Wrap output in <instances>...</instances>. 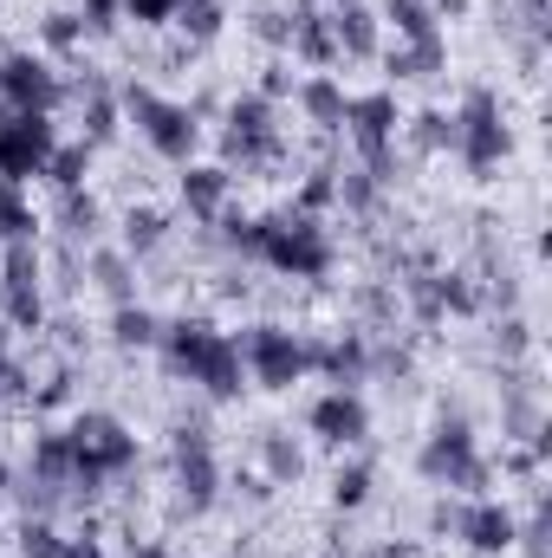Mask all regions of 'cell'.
<instances>
[{
    "mask_svg": "<svg viewBox=\"0 0 552 558\" xmlns=\"http://www.w3.org/2000/svg\"><path fill=\"white\" fill-rule=\"evenodd\" d=\"M163 344H169V364H176V371H189V384H202L208 397H241V377H248L241 344H235V338H221L215 325L182 318V325H169V331H163Z\"/></svg>",
    "mask_w": 552,
    "mask_h": 558,
    "instance_id": "obj_1",
    "label": "cell"
},
{
    "mask_svg": "<svg viewBox=\"0 0 552 558\" xmlns=\"http://www.w3.org/2000/svg\"><path fill=\"white\" fill-rule=\"evenodd\" d=\"M65 441H72V481H85V494L105 474H124L137 461V441L124 435V422H111V416H79Z\"/></svg>",
    "mask_w": 552,
    "mask_h": 558,
    "instance_id": "obj_2",
    "label": "cell"
},
{
    "mask_svg": "<svg viewBox=\"0 0 552 558\" xmlns=\"http://www.w3.org/2000/svg\"><path fill=\"white\" fill-rule=\"evenodd\" d=\"M455 149H461V162L475 169V175H488L514 137H507V124H501V98L488 92V85H475L468 98H461V118H455Z\"/></svg>",
    "mask_w": 552,
    "mask_h": 558,
    "instance_id": "obj_3",
    "label": "cell"
},
{
    "mask_svg": "<svg viewBox=\"0 0 552 558\" xmlns=\"http://www.w3.org/2000/svg\"><path fill=\"white\" fill-rule=\"evenodd\" d=\"M52 118L46 111H7L0 118V182H26V175H46L52 162Z\"/></svg>",
    "mask_w": 552,
    "mask_h": 558,
    "instance_id": "obj_4",
    "label": "cell"
},
{
    "mask_svg": "<svg viewBox=\"0 0 552 558\" xmlns=\"http://www.w3.org/2000/svg\"><path fill=\"white\" fill-rule=\"evenodd\" d=\"M124 105H131V118H137V131L149 137V149L156 156H169V162H189L195 156V118H189V105H169V98H156V92H143V85H131L124 92Z\"/></svg>",
    "mask_w": 552,
    "mask_h": 558,
    "instance_id": "obj_5",
    "label": "cell"
},
{
    "mask_svg": "<svg viewBox=\"0 0 552 558\" xmlns=\"http://www.w3.org/2000/svg\"><path fill=\"white\" fill-rule=\"evenodd\" d=\"M241 364H248V377H254L261 390H292L299 371L312 364V351H305L292 331H279V325H254V331L241 338Z\"/></svg>",
    "mask_w": 552,
    "mask_h": 558,
    "instance_id": "obj_6",
    "label": "cell"
},
{
    "mask_svg": "<svg viewBox=\"0 0 552 558\" xmlns=\"http://www.w3.org/2000/svg\"><path fill=\"white\" fill-rule=\"evenodd\" d=\"M422 474H429L435 487H468V494L488 487V461L475 454L468 422H442V428L429 435V448H422Z\"/></svg>",
    "mask_w": 552,
    "mask_h": 558,
    "instance_id": "obj_7",
    "label": "cell"
},
{
    "mask_svg": "<svg viewBox=\"0 0 552 558\" xmlns=\"http://www.w3.org/2000/svg\"><path fill=\"white\" fill-rule=\"evenodd\" d=\"M261 260L279 267V274H292V279H319L325 267H332V247H325V234L299 215V221H267Z\"/></svg>",
    "mask_w": 552,
    "mask_h": 558,
    "instance_id": "obj_8",
    "label": "cell"
},
{
    "mask_svg": "<svg viewBox=\"0 0 552 558\" xmlns=\"http://www.w3.org/2000/svg\"><path fill=\"white\" fill-rule=\"evenodd\" d=\"M345 124H351V137L364 149V162H371V175H384V162H391V143H397V98L391 92H364V98H351L345 105Z\"/></svg>",
    "mask_w": 552,
    "mask_h": 558,
    "instance_id": "obj_9",
    "label": "cell"
},
{
    "mask_svg": "<svg viewBox=\"0 0 552 558\" xmlns=\"http://www.w3.org/2000/svg\"><path fill=\"white\" fill-rule=\"evenodd\" d=\"M176 487H182L189 513L215 507L221 468H215V441H208V428H182V441H176Z\"/></svg>",
    "mask_w": 552,
    "mask_h": 558,
    "instance_id": "obj_10",
    "label": "cell"
},
{
    "mask_svg": "<svg viewBox=\"0 0 552 558\" xmlns=\"http://www.w3.org/2000/svg\"><path fill=\"white\" fill-rule=\"evenodd\" d=\"M0 98H7V111H52V105H59V78H52L46 59L7 52V59H0Z\"/></svg>",
    "mask_w": 552,
    "mask_h": 558,
    "instance_id": "obj_11",
    "label": "cell"
},
{
    "mask_svg": "<svg viewBox=\"0 0 552 558\" xmlns=\"http://www.w3.org/2000/svg\"><path fill=\"white\" fill-rule=\"evenodd\" d=\"M448 526H455L475 553H507V546L520 539V520H514L501 500H475V507H468V513H455Z\"/></svg>",
    "mask_w": 552,
    "mask_h": 558,
    "instance_id": "obj_12",
    "label": "cell"
},
{
    "mask_svg": "<svg viewBox=\"0 0 552 558\" xmlns=\"http://www.w3.org/2000/svg\"><path fill=\"white\" fill-rule=\"evenodd\" d=\"M312 428H319L325 441L351 448V441H364V435H371V410H364V397H358V390H332V397H319V403H312Z\"/></svg>",
    "mask_w": 552,
    "mask_h": 558,
    "instance_id": "obj_13",
    "label": "cell"
},
{
    "mask_svg": "<svg viewBox=\"0 0 552 558\" xmlns=\"http://www.w3.org/2000/svg\"><path fill=\"white\" fill-rule=\"evenodd\" d=\"M267 143H274V105H267V98H241V105L228 111V149L261 156Z\"/></svg>",
    "mask_w": 552,
    "mask_h": 558,
    "instance_id": "obj_14",
    "label": "cell"
},
{
    "mask_svg": "<svg viewBox=\"0 0 552 558\" xmlns=\"http://www.w3.org/2000/svg\"><path fill=\"white\" fill-rule=\"evenodd\" d=\"M345 105H351V98H345V85H338V78H325V72H312V78L299 85V111H305L319 131H345Z\"/></svg>",
    "mask_w": 552,
    "mask_h": 558,
    "instance_id": "obj_15",
    "label": "cell"
},
{
    "mask_svg": "<svg viewBox=\"0 0 552 558\" xmlns=\"http://www.w3.org/2000/svg\"><path fill=\"white\" fill-rule=\"evenodd\" d=\"M332 39H338V52L371 59V52H377V13H371V7H358V0H345V7L332 13Z\"/></svg>",
    "mask_w": 552,
    "mask_h": 558,
    "instance_id": "obj_16",
    "label": "cell"
},
{
    "mask_svg": "<svg viewBox=\"0 0 552 558\" xmlns=\"http://www.w3.org/2000/svg\"><path fill=\"white\" fill-rule=\"evenodd\" d=\"M182 202H189V215H195V221H215V215H221V202H228V169L195 162V169L182 175Z\"/></svg>",
    "mask_w": 552,
    "mask_h": 558,
    "instance_id": "obj_17",
    "label": "cell"
},
{
    "mask_svg": "<svg viewBox=\"0 0 552 558\" xmlns=\"http://www.w3.org/2000/svg\"><path fill=\"white\" fill-rule=\"evenodd\" d=\"M20 558H98V546H85V539H59L46 520H26V526H20Z\"/></svg>",
    "mask_w": 552,
    "mask_h": 558,
    "instance_id": "obj_18",
    "label": "cell"
},
{
    "mask_svg": "<svg viewBox=\"0 0 552 558\" xmlns=\"http://www.w3.org/2000/svg\"><path fill=\"white\" fill-rule=\"evenodd\" d=\"M429 72H442V33L404 39V46L391 52V78H429Z\"/></svg>",
    "mask_w": 552,
    "mask_h": 558,
    "instance_id": "obj_19",
    "label": "cell"
},
{
    "mask_svg": "<svg viewBox=\"0 0 552 558\" xmlns=\"http://www.w3.org/2000/svg\"><path fill=\"white\" fill-rule=\"evenodd\" d=\"M72 481V441L65 435H46L33 448V487H65Z\"/></svg>",
    "mask_w": 552,
    "mask_h": 558,
    "instance_id": "obj_20",
    "label": "cell"
},
{
    "mask_svg": "<svg viewBox=\"0 0 552 558\" xmlns=\"http://www.w3.org/2000/svg\"><path fill=\"white\" fill-rule=\"evenodd\" d=\"M111 338L124 344V351H143V344H163V325H156V312H143V305H118V318H111Z\"/></svg>",
    "mask_w": 552,
    "mask_h": 558,
    "instance_id": "obj_21",
    "label": "cell"
},
{
    "mask_svg": "<svg viewBox=\"0 0 552 558\" xmlns=\"http://www.w3.org/2000/svg\"><path fill=\"white\" fill-rule=\"evenodd\" d=\"M292 39H299V52L312 59V65H332L338 59V39H332V20H292Z\"/></svg>",
    "mask_w": 552,
    "mask_h": 558,
    "instance_id": "obj_22",
    "label": "cell"
},
{
    "mask_svg": "<svg viewBox=\"0 0 552 558\" xmlns=\"http://www.w3.org/2000/svg\"><path fill=\"white\" fill-rule=\"evenodd\" d=\"M384 20L397 26V39H429V33H442L422 0H384Z\"/></svg>",
    "mask_w": 552,
    "mask_h": 558,
    "instance_id": "obj_23",
    "label": "cell"
},
{
    "mask_svg": "<svg viewBox=\"0 0 552 558\" xmlns=\"http://www.w3.org/2000/svg\"><path fill=\"white\" fill-rule=\"evenodd\" d=\"M261 461H267V481H279V487H292L305 474V461H299V448L286 435H261Z\"/></svg>",
    "mask_w": 552,
    "mask_h": 558,
    "instance_id": "obj_24",
    "label": "cell"
},
{
    "mask_svg": "<svg viewBox=\"0 0 552 558\" xmlns=\"http://www.w3.org/2000/svg\"><path fill=\"white\" fill-rule=\"evenodd\" d=\"M85 169H92V143H59V149H52V162H46V175H52L59 189H79V182H85Z\"/></svg>",
    "mask_w": 552,
    "mask_h": 558,
    "instance_id": "obj_25",
    "label": "cell"
},
{
    "mask_svg": "<svg viewBox=\"0 0 552 558\" xmlns=\"http://www.w3.org/2000/svg\"><path fill=\"white\" fill-rule=\"evenodd\" d=\"M0 241H33V208L20 202V182H0Z\"/></svg>",
    "mask_w": 552,
    "mask_h": 558,
    "instance_id": "obj_26",
    "label": "cell"
},
{
    "mask_svg": "<svg viewBox=\"0 0 552 558\" xmlns=\"http://www.w3.org/2000/svg\"><path fill=\"white\" fill-rule=\"evenodd\" d=\"M7 325H20V331H39V325H46L39 286H7Z\"/></svg>",
    "mask_w": 552,
    "mask_h": 558,
    "instance_id": "obj_27",
    "label": "cell"
},
{
    "mask_svg": "<svg viewBox=\"0 0 552 558\" xmlns=\"http://www.w3.org/2000/svg\"><path fill=\"white\" fill-rule=\"evenodd\" d=\"M312 357L338 377V390H351V384H358V371H364V344H358V338H345V344H332V351H312Z\"/></svg>",
    "mask_w": 552,
    "mask_h": 558,
    "instance_id": "obj_28",
    "label": "cell"
},
{
    "mask_svg": "<svg viewBox=\"0 0 552 558\" xmlns=\"http://www.w3.org/2000/svg\"><path fill=\"white\" fill-rule=\"evenodd\" d=\"M163 234H169V221H163L156 208H131V221H124V247H131V254L163 247Z\"/></svg>",
    "mask_w": 552,
    "mask_h": 558,
    "instance_id": "obj_29",
    "label": "cell"
},
{
    "mask_svg": "<svg viewBox=\"0 0 552 558\" xmlns=\"http://www.w3.org/2000/svg\"><path fill=\"white\" fill-rule=\"evenodd\" d=\"M332 500L351 513V507H364L371 500V468L358 461V468H338V481H332Z\"/></svg>",
    "mask_w": 552,
    "mask_h": 558,
    "instance_id": "obj_30",
    "label": "cell"
},
{
    "mask_svg": "<svg viewBox=\"0 0 552 558\" xmlns=\"http://www.w3.org/2000/svg\"><path fill=\"white\" fill-rule=\"evenodd\" d=\"M92 274H98V286H105L118 305L131 299V260H124V254H98V260H92Z\"/></svg>",
    "mask_w": 552,
    "mask_h": 558,
    "instance_id": "obj_31",
    "label": "cell"
},
{
    "mask_svg": "<svg viewBox=\"0 0 552 558\" xmlns=\"http://www.w3.org/2000/svg\"><path fill=\"white\" fill-rule=\"evenodd\" d=\"M118 131V105H111V92H92V111H85V143H105Z\"/></svg>",
    "mask_w": 552,
    "mask_h": 558,
    "instance_id": "obj_32",
    "label": "cell"
},
{
    "mask_svg": "<svg viewBox=\"0 0 552 558\" xmlns=\"http://www.w3.org/2000/svg\"><path fill=\"white\" fill-rule=\"evenodd\" d=\"M7 286H39V254H33V241H13V247H7Z\"/></svg>",
    "mask_w": 552,
    "mask_h": 558,
    "instance_id": "obj_33",
    "label": "cell"
},
{
    "mask_svg": "<svg viewBox=\"0 0 552 558\" xmlns=\"http://www.w3.org/2000/svg\"><path fill=\"white\" fill-rule=\"evenodd\" d=\"M65 228H72V234H92V228H98V202L79 195V189H65Z\"/></svg>",
    "mask_w": 552,
    "mask_h": 558,
    "instance_id": "obj_34",
    "label": "cell"
},
{
    "mask_svg": "<svg viewBox=\"0 0 552 558\" xmlns=\"http://www.w3.org/2000/svg\"><path fill=\"white\" fill-rule=\"evenodd\" d=\"M124 13H131L137 26H163V20L182 13V0H124Z\"/></svg>",
    "mask_w": 552,
    "mask_h": 558,
    "instance_id": "obj_35",
    "label": "cell"
},
{
    "mask_svg": "<svg viewBox=\"0 0 552 558\" xmlns=\"http://www.w3.org/2000/svg\"><path fill=\"white\" fill-rule=\"evenodd\" d=\"M79 33H85V20H79V13H52V20H46V39H52L59 52H65V46H79Z\"/></svg>",
    "mask_w": 552,
    "mask_h": 558,
    "instance_id": "obj_36",
    "label": "cell"
},
{
    "mask_svg": "<svg viewBox=\"0 0 552 558\" xmlns=\"http://www.w3.org/2000/svg\"><path fill=\"white\" fill-rule=\"evenodd\" d=\"M416 143H422V149L455 143V118H435V111H429V118H416Z\"/></svg>",
    "mask_w": 552,
    "mask_h": 558,
    "instance_id": "obj_37",
    "label": "cell"
},
{
    "mask_svg": "<svg viewBox=\"0 0 552 558\" xmlns=\"http://www.w3.org/2000/svg\"><path fill=\"white\" fill-rule=\"evenodd\" d=\"M118 13H124V0H85V26H98V33H111Z\"/></svg>",
    "mask_w": 552,
    "mask_h": 558,
    "instance_id": "obj_38",
    "label": "cell"
},
{
    "mask_svg": "<svg viewBox=\"0 0 552 558\" xmlns=\"http://www.w3.org/2000/svg\"><path fill=\"white\" fill-rule=\"evenodd\" d=\"M305 208H319V202H332V169H319L312 182H305V195H299Z\"/></svg>",
    "mask_w": 552,
    "mask_h": 558,
    "instance_id": "obj_39",
    "label": "cell"
},
{
    "mask_svg": "<svg viewBox=\"0 0 552 558\" xmlns=\"http://www.w3.org/2000/svg\"><path fill=\"white\" fill-rule=\"evenodd\" d=\"M422 7L442 13V20H461V13H468V0H422Z\"/></svg>",
    "mask_w": 552,
    "mask_h": 558,
    "instance_id": "obj_40",
    "label": "cell"
},
{
    "mask_svg": "<svg viewBox=\"0 0 552 558\" xmlns=\"http://www.w3.org/2000/svg\"><path fill=\"white\" fill-rule=\"evenodd\" d=\"M131 558H169V553H163L156 539H131Z\"/></svg>",
    "mask_w": 552,
    "mask_h": 558,
    "instance_id": "obj_41",
    "label": "cell"
},
{
    "mask_svg": "<svg viewBox=\"0 0 552 558\" xmlns=\"http://www.w3.org/2000/svg\"><path fill=\"white\" fill-rule=\"evenodd\" d=\"M371 558H410V546H377Z\"/></svg>",
    "mask_w": 552,
    "mask_h": 558,
    "instance_id": "obj_42",
    "label": "cell"
},
{
    "mask_svg": "<svg viewBox=\"0 0 552 558\" xmlns=\"http://www.w3.org/2000/svg\"><path fill=\"white\" fill-rule=\"evenodd\" d=\"M7 487H13V468H7V461H0V494H7Z\"/></svg>",
    "mask_w": 552,
    "mask_h": 558,
    "instance_id": "obj_43",
    "label": "cell"
}]
</instances>
